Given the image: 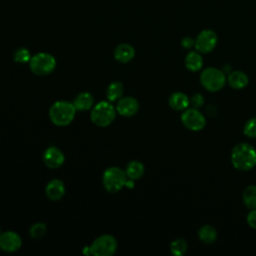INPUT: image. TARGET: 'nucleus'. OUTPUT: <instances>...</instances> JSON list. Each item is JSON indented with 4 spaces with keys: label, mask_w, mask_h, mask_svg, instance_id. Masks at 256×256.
Returning <instances> with one entry per match:
<instances>
[{
    "label": "nucleus",
    "mask_w": 256,
    "mask_h": 256,
    "mask_svg": "<svg viewBox=\"0 0 256 256\" xmlns=\"http://www.w3.org/2000/svg\"><path fill=\"white\" fill-rule=\"evenodd\" d=\"M203 58L198 51H190L185 57V66L189 71L196 72L202 68Z\"/></svg>",
    "instance_id": "a211bd4d"
},
{
    "label": "nucleus",
    "mask_w": 256,
    "mask_h": 256,
    "mask_svg": "<svg viewBox=\"0 0 256 256\" xmlns=\"http://www.w3.org/2000/svg\"><path fill=\"white\" fill-rule=\"evenodd\" d=\"M45 193L52 201L60 200L65 194V185L63 181L60 179H52L46 185Z\"/></svg>",
    "instance_id": "ddd939ff"
},
{
    "label": "nucleus",
    "mask_w": 256,
    "mask_h": 256,
    "mask_svg": "<svg viewBox=\"0 0 256 256\" xmlns=\"http://www.w3.org/2000/svg\"><path fill=\"white\" fill-rule=\"evenodd\" d=\"M43 161L47 167L51 169H56L63 165L65 161V156L58 147L50 146L43 153Z\"/></svg>",
    "instance_id": "f8f14e48"
},
{
    "label": "nucleus",
    "mask_w": 256,
    "mask_h": 256,
    "mask_svg": "<svg viewBox=\"0 0 256 256\" xmlns=\"http://www.w3.org/2000/svg\"><path fill=\"white\" fill-rule=\"evenodd\" d=\"M123 93H124V86L119 81L111 82L108 85L106 90V96L108 98V101L110 102L118 101L121 97H123Z\"/></svg>",
    "instance_id": "6ab92c4d"
},
{
    "label": "nucleus",
    "mask_w": 256,
    "mask_h": 256,
    "mask_svg": "<svg viewBox=\"0 0 256 256\" xmlns=\"http://www.w3.org/2000/svg\"><path fill=\"white\" fill-rule=\"evenodd\" d=\"M46 231H47V227H46V224L43 222L35 223L29 229L30 236L34 239H39L43 237L46 234Z\"/></svg>",
    "instance_id": "393cba45"
},
{
    "label": "nucleus",
    "mask_w": 256,
    "mask_h": 256,
    "mask_svg": "<svg viewBox=\"0 0 256 256\" xmlns=\"http://www.w3.org/2000/svg\"><path fill=\"white\" fill-rule=\"evenodd\" d=\"M243 132L249 138H256V117L249 119L245 123Z\"/></svg>",
    "instance_id": "a878e982"
},
{
    "label": "nucleus",
    "mask_w": 256,
    "mask_h": 256,
    "mask_svg": "<svg viewBox=\"0 0 256 256\" xmlns=\"http://www.w3.org/2000/svg\"><path fill=\"white\" fill-rule=\"evenodd\" d=\"M139 110V102L132 96L121 97L116 104V111L124 117H131Z\"/></svg>",
    "instance_id": "9b49d317"
},
{
    "label": "nucleus",
    "mask_w": 256,
    "mask_h": 256,
    "mask_svg": "<svg viewBox=\"0 0 256 256\" xmlns=\"http://www.w3.org/2000/svg\"><path fill=\"white\" fill-rule=\"evenodd\" d=\"M190 105H192L193 108H199L204 104V97L200 93H195L192 95V97L189 99Z\"/></svg>",
    "instance_id": "bb28decb"
},
{
    "label": "nucleus",
    "mask_w": 256,
    "mask_h": 256,
    "mask_svg": "<svg viewBox=\"0 0 256 256\" xmlns=\"http://www.w3.org/2000/svg\"><path fill=\"white\" fill-rule=\"evenodd\" d=\"M76 111L72 102L59 100L50 107L49 118L51 122L57 126H66L73 121Z\"/></svg>",
    "instance_id": "f03ea898"
},
{
    "label": "nucleus",
    "mask_w": 256,
    "mask_h": 256,
    "mask_svg": "<svg viewBox=\"0 0 256 256\" xmlns=\"http://www.w3.org/2000/svg\"><path fill=\"white\" fill-rule=\"evenodd\" d=\"M144 171H145L144 165L141 162L136 161V160H133V161L129 162L126 166V169H125L127 177L129 179H132V180L140 179L143 176Z\"/></svg>",
    "instance_id": "aec40b11"
},
{
    "label": "nucleus",
    "mask_w": 256,
    "mask_h": 256,
    "mask_svg": "<svg viewBox=\"0 0 256 256\" xmlns=\"http://www.w3.org/2000/svg\"><path fill=\"white\" fill-rule=\"evenodd\" d=\"M169 106L176 111H182L185 110L189 105V97L183 93V92H174L170 95L168 100Z\"/></svg>",
    "instance_id": "2eb2a0df"
},
{
    "label": "nucleus",
    "mask_w": 256,
    "mask_h": 256,
    "mask_svg": "<svg viewBox=\"0 0 256 256\" xmlns=\"http://www.w3.org/2000/svg\"><path fill=\"white\" fill-rule=\"evenodd\" d=\"M181 46L184 49H191L192 47L195 46V39H193L192 37L186 36L181 40Z\"/></svg>",
    "instance_id": "cd10ccee"
},
{
    "label": "nucleus",
    "mask_w": 256,
    "mask_h": 256,
    "mask_svg": "<svg viewBox=\"0 0 256 256\" xmlns=\"http://www.w3.org/2000/svg\"><path fill=\"white\" fill-rule=\"evenodd\" d=\"M128 177L125 170L120 167L112 166L107 168L102 176L104 188L110 193H116L126 186Z\"/></svg>",
    "instance_id": "20e7f679"
},
{
    "label": "nucleus",
    "mask_w": 256,
    "mask_h": 256,
    "mask_svg": "<svg viewBox=\"0 0 256 256\" xmlns=\"http://www.w3.org/2000/svg\"><path fill=\"white\" fill-rule=\"evenodd\" d=\"M31 55H30V51L24 47H20L17 48L13 54V59L15 62L17 63H29L30 59H31Z\"/></svg>",
    "instance_id": "b1692460"
},
{
    "label": "nucleus",
    "mask_w": 256,
    "mask_h": 256,
    "mask_svg": "<svg viewBox=\"0 0 256 256\" xmlns=\"http://www.w3.org/2000/svg\"><path fill=\"white\" fill-rule=\"evenodd\" d=\"M200 82L206 90L210 92H217L225 85V73L222 70L214 67L206 68L200 75Z\"/></svg>",
    "instance_id": "423d86ee"
},
{
    "label": "nucleus",
    "mask_w": 256,
    "mask_h": 256,
    "mask_svg": "<svg viewBox=\"0 0 256 256\" xmlns=\"http://www.w3.org/2000/svg\"><path fill=\"white\" fill-rule=\"evenodd\" d=\"M72 103L77 111H86L92 108L94 104V98L93 95L89 92H81L75 97Z\"/></svg>",
    "instance_id": "dca6fc26"
},
{
    "label": "nucleus",
    "mask_w": 256,
    "mask_h": 256,
    "mask_svg": "<svg viewBox=\"0 0 256 256\" xmlns=\"http://www.w3.org/2000/svg\"><path fill=\"white\" fill-rule=\"evenodd\" d=\"M1 233H2V232H1V230H0V234H1Z\"/></svg>",
    "instance_id": "c756f323"
},
{
    "label": "nucleus",
    "mask_w": 256,
    "mask_h": 256,
    "mask_svg": "<svg viewBox=\"0 0 256 256\" xmlns=\"http://www.w3.org/2000/svg\"><path fill=\"white\" fill-rule=\"evenodd\" d=\"M22 239L14 231H5L0 234V249L5 252H15L21 248Z\"/></svg>",
    "instance_id": "9d476101"
},
{
    "label": "nucleus",
    "mask_w": 256,
    "mask_h": 256,
    "mask_svg": "<svg viewBox=\"0 0 256 256\" xmlns=\"http://www.w3.org/2000/svg\"><path fill=\"white\" fill-rule=\"evenodd\" d=\"M135 56V50L133 46L127 43L119 44L114 50V58L120 63H127L131 61Z\"/></svg>",
    "instance_id": "4468645a"
},
{
    "label": "nucleus",
    "mask_w": 256,
    "mask_h": 256,
    "mask_svg": "<svg viewBox=\"0 0 256 256\" xmlns=\"http://www.w3.org/2000/svg\"><path fill=\"white\" fill-rule=\"evenodd\" d=\"M29 67L33 74L38 76H46L55 70L56 59L49 53L40 52L31 57Z\"/></svg>",
    "instance_id": "39448f33"
},
{
    "label": "nucleus",
    "mask_w": 256,
    "mask_h": 256,
    "mask_svg": "<svg viewBox=\"0 0 256 256\" xmlns=\"http://www.w3.org/2000/svg\"><path fill=\"white\" fill-rule=\"evenodd\" d=\"M218 42L217 34L211 29L202 30L195 39V48L198 52L206 54L210 53L216 47Z\"/></svg>",
    "instance_id": "1a4fd4ad"
},
{
    "label": "nucleus",
    "mask_w": 256,
    "mask_h": 256,
    "mask_svg": "<svg viewBox=\"0 0 256 256\" xmlns=\"http://www.w3.org/2000/svg\"><path fill=\"white\" fill-rule=\"evenodd\" d=\"M242 199L246 207L256 209V185L246 187L242 194Z\"/></svg>",
    "instance_id": "4be33fe9"
},
{
    "label": "nucleus",
    "mask_w": 256,
    "mask_h": 256,
    "mask_svg": "<svg viewBox=\"0 0 256 256\" xmlns=\"http://www.w3.org/2000/svg\"><path fill=\"white\" fill-rule=\"evenodd\" d=\"M231 162L237 170H251L256 165L255 148L245 142L235 145L231 152Z\"/></svg>",
    "instance_id": "f257e3e1"
},
{
    "label": "nucleus",
    "mask_w": 256,
    "mask_h": 256,
    "mask_svg": "<svg viewBox=\"0 0 256 256\" xmlns=\"http://www.w3.org/2000/svg\"><path fill=\"white\" fill-rule=\"evenodd\" d=\"M227 81L232 88L243 89L247 86L249 79H248V76L243 71L235 70V71H231L229 73Z\"/></svg>",
    "instance_id": "f3484780"
},
{
    "label": "nucleus",
    "mask_w": 256,
    "mask_h": 256,
    "mask_svg": "<svg viewBox=\"0 0 256 256\" xmlns=\"http://www.w3.org/2000/svg\"><path fill=\"white\" fill-rule=\"evenodd\" d=\"M181 121L183 125L192 131L202 130L206 125V119L204 115L197 108L185 109L181 115Z\"/></svg>",
    "instance_id": "6e6552de"
},
{
    "label": "nucleus",
    "mask_w": 256,
    "mask_h": 256,
    "mask_svg": "<svg viewBox=\"0 0 256 256\" xmlns=\"http://www.w3.org/2000/svg\"><path fill=\"white\" fill-rule=\"evenodd\" d=\"M116 112V107L110 101H101L93 106L90 118L96 126L107 127L115 120Z\"/></svg>",
    "instance_id": "7ed1b4c3"
},
{
    "label": "nucleus",
    "mask_w": 256,
    "mask_h": 256,
    "mask_svg": "<svg viewBox=\"0 0 256 256\" xmlns=\"http://www.w3.org/2000/svg\"><path fill=\"white\" fill-rule=\"evenodd\" d=\"M198 236L202 242L206 244H211L217 239V231L213 226L206 224L199 229Z\"/></svg>",
    "instance_id": "412c9836"
},
{
    "label": "nucleus",
    "mask_w": 256,
    "mask_h": 256,
    "mask_svg": "<svg viewBox=\"0 0 256 256\" xmlns=\"http://www.w3.org/2000/svg\"><path fill=\"white\" fill-rule=\"evenodd\" d=\"M89 248L95 256H111L117 250V241L112 235L104 234L97 237Z\"/></svg>",
    "instance_id": "0eeeda50"
},
{
    "label": "nucleus",
    "mask_w": 256,
    "mask_h": 256,
    "mask_svg": "<svg viewBox=\"0 0 256 256\" xmlns=\"http://www.w3.org/2000/svg\"><path fill=\"white\" fill-rule=\"evenodd\" d=\"M247 223L250 227L256 229V209H251L247 215Z\"/></svg>",
    "instance_id": "c85d7f7f"
},
{
    "label": "nucleus",
    "mask_w": 256,
    "mask_h": 256,
    "mask_svg": "<svg viewBox=\"0 0 256 256\" xmlns=\"http://www.w3.org/2000/svg\"><path fill=\"white\" fill-rule=\"evenodd\" d=\"M188 248V244L185 239L177 238L173 240L170 244V251L175 256H182L186 253Z\"/></svg>",
    "instance_id": "5701e85b"
}]
</instances>
